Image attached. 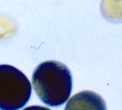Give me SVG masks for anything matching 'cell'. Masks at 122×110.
I'll return each instance as SVG.
<instances>
[{"mask_svg": "<svg viewBox=\"0 0 122 110\" xmlns=\"http://www.w3.org/2000/svg\"><path fill=\"white\" fill-rule=\"evenodd\" d=\"M103 16L112 21H122V0H102Z\"/></svg>", "mask_w": 122, "mask_h": 110, "instance_id": "cell-4", "label": "cell"}, {"mask_svg": "<svg viewBox=\"0 0 122 110\" xmlns=\"http://www.w3.org/2000/svg\"><path fill=\"white\" fill-rule=\"evenodd\" d=\"M104 100L92 92H81L75 94L66 104L65 110H105Z\"/></svg>", "mask_w": 122, "mask_h": 110, "instance_id": "cell-3", "label": "cell"}, {"mask_svg": "<svg viewBox=\"0 0 122 110\" xmlns=\"http://www.w3.org/2000/svg\"><path fill=\"white\" fill-rule=\"evenodd\" d=\"M31 94V83L23 72L11 65H0V110H19Z\"/></svg>", "mask_w": 122, "mask_h": 110, "instance_id": "cell-2", "label": "cell"}, {"mask_svg": "<svg viewBox=\"0 0 122 110\" xmlns=\"http://www.w3.org/2000/svg\"><path fill=\"white\" fill-rule=\"evenodd\" d=\"M31 82L39 99L49 107L62 105L71 95V72L65 64L57 61L41 63L33 73Z\"/></svg>", "mask_w": 122, "mask_h": 110, "instance_id": "cell-1", "label": "cell"}]
</instances>
